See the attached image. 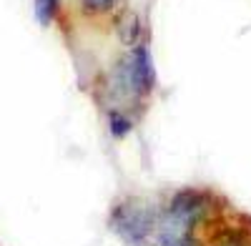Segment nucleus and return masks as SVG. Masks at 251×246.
<instances>
[{
  "mask_svg": "<svg viewBox=\"0 0 251 246\" xmlns=\"http://www.w3.org/2000/svg\"><path fill=\"white\" fill-rule=\"evenodd\" d=\"M206 209V198L196 191H181L169 203V209L158 214L156 241L158 246H183L191 239V229Z\"/></svg>",
  "mask_w": 251,
  "mask_h": 246,
  "instance_id": "nucleus-1",
  "label": "nucleus"
},
{
  "mask_svg": "<svg viewBox=\"0 0 251 246\" xmlns=\"http://www.w3.org/2000/svg\"><path fill=\"white\" fill-rule=\"evenodd\" d=\"M83 3H86V8H93V10H103V8L113 5V0H83Z\"/></svg>",
  "mask_w": 251,
  "mask_h": 246,
  "instance_id": "nucleus-6",
  "label": "nucleus"
},
{
  "mask_svg": "<svg viewBox=\"0 0 251 246\" xmlns=\"http://www.w3.org/2000/svg\"><path fill=\"white\" fill-rule=\"evenodd\" d=\"M216 246H249V241L244 236H236V234H226Z\"/></svg>",
  "mask_w": 251,
  "mask_h": 246,
  "instance_id": "nucleus-5",
  "label": "nucleus"
},
{
  "mask_svg": "<svg viewBox=\"0 0 251 246\" xmlns=\"http://www.w3.org/2000/svg\"><path fill=\"white\" fill-rule=\"evenodd\" d=\"M58 8V0H35V18L40 25H48Z\"/></svg>",
  "mask_w": 251,
  "mask_h": 246,
  "instance_id": "nucleus-3",
  "label": "nucleus"
},
{
  "mask_svg": "<svg viewBox=\"0 0 251 246\" xmlns=\"http://www.w3.org/2000/svg\"><path fill=\"white\" fill-rule=\"evenodd\" d=\"M111 229L116 231V236H121L128 246H143L151 239V234L156 236V223L158 216L153 214V209L141 198H123L118 201L113 211H111Z\"/></svg>",
  "mask_w": 251,
  "mask_h": 246,
  "instance_id": "nucleus-2",
  "label": "nucleus"
},
{
  "mask_svg": "<svg viewBox=\"0 0 251 246\" xmlns=\"http://www.w3.org/2000/svg\"><path fill=\"white\" fill-rule=\"evenodd\" d=\"M128 131H131V121L123 118L118 111H113V113H111V133H113L116 138H123Z\"/></svg>",
  "mask_w": 251,
  "mask_h": 246,
  "instance_id": "nucleus-4",
  "label": "nucleus"
}]
</instances>
